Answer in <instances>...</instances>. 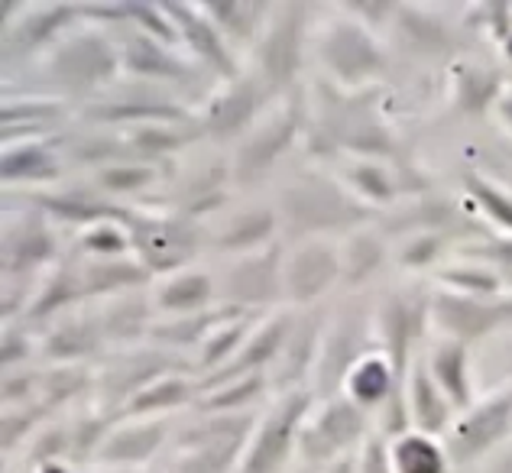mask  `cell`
<instances>
[{"instance_id":"cell-1","label":"cell","mask_w":512,"mask_h":473,"mask_svg":"<svg viewBox=\"0 0 512 473\" xmlns=\"http://www.w3.org/2000/svg\"><path fill=\"white\" fill-rule=\"evenodd\" d=\"M276 214L282 231L299 240H344L376 221V211L328 172H308L282 188Z\"/></svg>"},{"instance_id":"cell-2","label":"cell","mask_w":512,"mask_h":473,"mask_svg":"<svg viewBox=\"0 0 512 473\" xmlns=\"http://www.w3.org/2000/svg\"><path fill=\"white\" fill-rule=\"evenodd\" d=\"M315 59L325 81L341 91H370L386 75V49L373 33V23L354 10H334V17L315 33Z\"/></svg>"},{"instance_id":"cell-3","label":"cell","mask_w":512,"mask_h":473,"mask_svg":"<svg viewBox=\"0 0 512 473\" xmlns=\"http://www.w3.org/2000/svg\"><path fill=\"white\" fill-rule=\"evenodd\" d=\"M43 69L65 94H104L117 85V75H124L120 39L107 33V26L85 20L43 52Z\"/></svg>"},{"instance_id":"cell-4","label":"cell","mask_w":512,"mask_h":473,"mask_svg":"<svg viewBox=\"0 0 512 473\" xmlns=\"http://www.w3.org/2000/svg\"><path fill=\"white\" fill-rule=\"evenodd\" d=\"M308 26H312V7L305 4H276L263 26L260 39L250 49L253 75L263 81L273 98H286L295 88L305 65Z\"/></svg>"},{"instance_id":"cell-5","label":"cell","mask_w":512,"mask_h":473,"mask_svg":"<svg viewBox=\"0 0 512 473\" xmlns=\"http://www.w3.org/2000/svg\"><path fill=\"white\" fill-rule=\"evenodd\" d=\"M253 412L244 415H201L175 438L172 473H237L250 435Z\"/></svg>"},{"instance_id":"cell-6","label":"cell","mask_w":512,"mask_h":473,"mask_svg":"<svg viewBox=\"0 0 512 473\" xmlns=\"http://www.w3.org/2000/svg\"><path fill=\"white\" fill-rule=\"evenodd\" d=\"M373 415L363 412L347 396L318 399L299 431V461L302 470L321 473L325 467L357 454L363 441L373 435Z\"/></svg>"},{"instance_id":"cell-7","label":"cell","mask_w":512,"mask_h":473,"mask_svg":"<svg viewBox=\"0 0 512 473\" xmlns=\"http://www.w3.org/2000/svg\"><path fill=\"white\" fill-rule=\"evenodd\" d=\"M312 389L276 396V402L256 418V428L237 473H282L292 457H299V431L315 409Z\"/></svg>"},{"instance_id":"cell-8","label":"cell","mask_w":512,"mask_h":473,"mask_svg":"<svg viewBox=\"0 0 512 473\" xmlns=\"http://www.w3.org/2000/svg\"><path fill=\"white\" fill-rule=\"evenodd\" d=\"M308 114L305 107L292 104L286 98H279L273 111H266L244 140L237 143V153L227 169V179L234 185H256L266 179L269 169L286 156L295 140L305 133Z\"/></svg>"},{"instance_id":"cell-9","label":"cell","mask_w":512,"mask_h":473,"mask_svg":"<svg viewBox=\"0 0 512 473\" xmlns=\"http://www.w3.org/2000/svg\"><path fill=\"white\" fill-rule=\"evenodd\" d=\"M512 438V380L500 383L493 393L480 396L444 435L454 467H474L496 454Z\"/></svg>"},{"instance_id":"cell-10","label":"cell","mask_w":512,"mask_h":473,"mask_svg":"<svg viewBox=\"0 0 512 473\" xmlns=\"http://www.w3.org/2000/svg\"><path fill=\"white\" fill-rule=\"evenodd\" d=\"M133 256L153 279L192 266L201 250V231L195 221L175 211H133L130 221Z\"/></svg>"},{"instance_id":"cell-11","label":"cell","mask_w":512,"mask_h":473,"mask_svg":"<svg viewBox=\"0 0 512 473\" xmlns=\"http://www.w3.org/2000/svg\"><path fill=\"white\" fill-rule=\"evenodd\" d=\"M175 370H192L195 363H185L179 354L163 347H133V350H117V357L101 363L94 370V399H98L101 415H120L124 405L140 393L146 383L159 380V376L175 373Z\"/></svg>"},{"instance_id":"cell-12","label":"cell","mask_w":512,"mask_h":473,"mask_svg":"<svg viewBox=\"0 0 512 473\" xmlns=\"http://www.w3.org/2000/svg\"><path fill=\"white\" fill-rule=\"evenodd\" d=\"M428 328L435 337H451L467 347L487 341L490 334L512 328V295L470 299L444 289L428 292Z\"/></svg>"},{"instance_id":"cell-13","label":"cell","mask_w":512,"mask_h":473,"mask_svg":"<svg viewBox=\"0 0 512 473\" xmlns=\"http://www.w3.org/2000/svg\"><path fill=\"white\" fill-rule=\"evenodd\" d=\"M341 282L338 240H295L282 256V305L308 312Z\"/></svg>"},{"instance_id":"cell-14","label":"cell","mask_w":512,"mask_h":473,"mask_svg":"<svg viewBox=\"0 0 512 473\" xmlns=\"http://www.w3.org/2000/svg\"><path fill=\"white\" fill-rule=\"evenodd\" d=\"M282 256H286V250L276 240L273 247L231 260L218 286L221 305L240 308V312L250 315H269L273 308L276 312L286 308L282 305Z\"/></svg>"},{"instance_id":"cell-15","label":"cell","mask_w":512,"mask_h":473,"mask_svg":"<svg viewBox=\"0 0 512 473\" xmlns=\"http://www.w3.org/2000/svg\"><path fill=\"white\" fill-rule=\"evenodd\" d=\"M276 98L266 91V85L253 72H244L234 81H221L218 91L211 94L201 107L198 124L208 140H244L247 133L260 124V117L269 111Z\"/></svg>"},{"instance_id":"cell-16","label":"cell","mask_w":512,"mask_h":473,"mask_svg":"<svg viewBox=\"0 0 512 473\" xmlns=\"http://www.w3.org/2000/svg\"><path fill=\"white\" fill-rule=\"evenodd\" d=\"M4 279H39L59 260V237L52 231V218L39 208L7 211L4 218Z\"/></svg>"},{"instance_id":"cell-17","label":"cell","mask_w":512,"mask_h":473,"mask_svg":"<svg viewBox=\"0 0 512 473\" xmlns=\"http://www.w3.org/2000/svg\"><path fill=\"white\" fill-rule=\"evenodd\" d=\"M370 334H373V324H367L360 315L328 318L325 334H321L312 380H308V389L315 393V399H331L344 393V383L350 370H354V363L373 350Z\"/></svg>"},{"instance_id":"cell-18","label":"cell","mask_w":512,"mask_h":473,"mask_svg":"<svg viewBox=\"0 0 512 473\" xmlns=\"http://www.w3.org/2000/svg\"><path fill=\"white\" fill-rule=\"evenodd\" d=\"M425 331H431L428 328V292L425 295H402V292L389 295L373 318V334H376V341H380L386 360L393 363V373L402 389H406L415 357H422L415 347H419Z\"/></svg>"},{"instance_id":"cell-19","label":"cell","mask_w":512,"mask_h":473,"mask_svg":"<svg viewBox=\"0 0 512 473\" xmlns=\"http://www.w3.org/2000/svg\"><path fill=\"white\" fill-rule=\"evenodd\" d=\"M85 120L104 130H133L143 124H172V120H195L182 101H175L172 94L156 91V85L130 88L127 94H107L98 101H88Z\"/></svg>"},{"instance_id":"cell-20","label":"cell","mask_w":512,"mask_h":473,"mask_svg":"<svg viewBox=\"0 0 512 473\" xmlns=\"http://www.w3.org/2000/svg\"><path fill=\"white\" fill-rule=\"evenodd\" d=\"M169 418H114L101 448L94 451L91 467L137 473L166 448Z\"/></svg>"},{"instance_id":"cell-21","label":"cell","mask_w":512,"mask_h":473,"mask_svg":"<svg viewBox=\"0 0 512 473\" xmlns=\"http://www.w3.org/2000/svg\"><path fill=\"white\" fill-rule=\"evenodd\" d=\"M107 347L101 321L94 308H75V312L49 321L46 334L39 337V363L43 367H91Z\"/></svg>"},{"instance_id":"cell-22","label":"cell","mask_w":512,"mask_h":473,"mask_svg":"<svg viewBox=\"0 0 512 473\" xmlns=\"http://www.w3.org/2000/svg\"><path fill=\"white\" fill-rule=\"evenodd\" d=\"M325 324H328V318H325V312H318V308L295 312L286 344H282L276 363L269 367V389H276V396L308 389V380H312V370H315V360H318L321 334H325Z\"/></svg>"},{"instance_id":"cell-23","label":"cell","mask_w":512,"mask_h":473,"mask_svg":"<svg viewBox=\"0 0 512 473\" xmlns=\"http://www.w3.org/2000/svg\"><path fill=\"white\" fill-rule=\"evenodd\" d=\"M120 65L124 75L140 81V85H163V81H192L198 75L195 62L175 52L172 43L156 39L143 30L124 26L120 36Z\"/></svg>"},{"instance_id":"cell-24","label":"cell","mask_w":512,"mask_h":473,"mask_svg":"<svg viewBox=\"0 0 512 473\" xmlns=\"http://www.w3.org/2000/svg\"><path fill=\"white\" fill-rule=\"evenodd\" d=\"M166 7L169 17L175 20V30H179V43L182 49L192 52V59H198L221 81H234L244 75L237 52L221 36L218 26L211 23L208 13L201 10V4H166Z\"/></svg>"},{"instance_id":"cell-25","label":"cell","mask_w":512,"mask_h":473,"mask_svg":"<svg viewBox=\"0 0 512 473\" xmlns=\"http://www.w3.org/2000/svg\"><path fill=\"white\" fill-rule=\"evenodd\" d=\"M150 302L156 318L198 315L218 305V286H214L211 273H205V269L185 266L150 282Z\"/></svg>"},{"instance_id":"cell-26","label":"cell","mask_w":512,"mask_h":473,"mask_svg":"<svg viewBox=\"0 0 512 473\" xmlns=\"http://www.w3.org/2000/svg\"><path fill=\"white\" fill-rule=\"evenodd\" d=\"M78 23H85V4H30L20 20L7 23L4 39L13 36V46L30 56L52 49Z\"/></svg>"},{"instance_id":"cell-27","label":"cell","mask_w":512,"mask_h":473,"mask_svg":"<svg viewBox=\"0 0 512 473\" xmlns=\"http://www.w3.org/2000/svg\"><path fill=\"white\" fill-rule=\"evenodd\" d=\"M94 312H98L107 347H117V350H133L143 341H150V331L156 324L150 289L127 292V295H117V299L98 302Z\"/></svg>"},{"instance_id":"cell-28","label":"cell","mask_w":512,"mask_h":473,"mask_svg":"<svg viewBox=\"0 0 512 473\" xmlns=\"http://www.w3.org/2000/svg\"><path fill=\"white\" fill-rule=\"evenodd\" d=\"M78 305H85L82 266H78V256H69V260H59L56 266H49L46 273L39 276L33 302H30V308H26V315L20 321L23 324L56 321L62 315L75 312Z\"/></svg>"},{"instance_id":"cell-29","label":"cell","mask_w":512,"mask_h":473,"mask_svg":"<svg viewBox=\"0 0 512 473\" xmlns=\"http://www.w3.org/2000/svg\"><path fill=\"white\" fill-rule=\"evenodd\" d=\"M65 172V153L52 137L36 140H17L4 143V156H0V175L4 185H52L59 182Z\"/></svg>"},{"instance_id":"cell-30","label":"cell","mask_w":512,"mask_h":473,"mask_svg":"<svg viewBox=\"0 0 512 473\" xmlns=\"http://www.w3.org/2000/svg\"><path fill=\"white\" fill-rule=\"evenodd\" d=\"M82 266V286H85V302H107L117 295L150 289L153 276L146 273V266L137 256H78Z\"/></svg>"},{"instance_id":"cell-31","label":"cell","mask_w":512,"mask_h":473,"mask_svg":"<svg viewBox=\"0 0 512 473\" xmlns=\"http://www.w3.org/2000/svg\"><path fill=\"white\" fill-rule=\"evenodd\" d=\"M425 367L438 389L451 399L457 415L467 412L477 402L474 376H470V347L451 337H431V347L425 350Z\"/></svg>"},{"instance_id":"cell-32","label":"cell","mask_w":512,"mask_h":473,"mask_svg":"<svg viewBox=\"0 0 512 473\" xmlns=\"http://www.w3.org/2000/svg\"><path fill=\"white\" fill-rule=\"evenodd\" d=\"M406 409H409L412 431H422V435H431V438H444L451 431V425L457 422V409L438 389V383L431 380L425 357H415L412 370H409Z\"/></svg>"},{"instance_id":"cell-33","label":"cell","mask_w":512,"mask_h":473,"mask_svg":"<svg viewBox=\"0 0 512 473\" xmlns=\"http://www.w3.org/2000/svg\"><path fill=\"white\" fill-rule=\"evenodd\" d=\"M276 231H282L276 208L253 205V208L231 214V218H227L218 231H214L211 247L221 250L224 256H231V260H237V256H247V253L273 247Z\"/></svg>"},{"instance_id":"cell-34","label":"cell","mask_w":512,"mask_h":473,"mask_svg":"<svg viewBox=\"0 0 512 473\" xmlns=\"http://www.w3.org/2000/svg\"><path fill=\"white\" fill-rule=\"evenodd\" d=\"M198 396H201V376L192 370H175V373L159 376L153 383H146L140 393L124 405V412L117 418H169V412L195 405Z\"/></svg>"},{"instance_id":"cell-35","label":"cell","mask_w":512,"mask_h":473,"mask_svg":"<svg viewBox=\"0 0 512 473\" xmlns=\"http://www.w3.org/2000/svg\"><path fill=\"white\" fill-rule=\"evenodd\" d=\"M120 137H124L133 159L156 166L159 159H169L175 153L188 150V146L198 143L205 133H201V124L195 117V120H172V124H143L133 130H120Z\"/></svg>"},{"instance_id":"cell-36","label":"cell","mask_w":512,"mask_h":473,"mask_svg":"<svg viewBox=\"0 0 512 473\" xmlns=\"http://www.w3.org/2000/svg\"><path fill=\"white\" fill-rule=\"evenodd\" d=\"M69 114V101L62 98H23L4 101V143L52 137V127Z\"/></svg>"},{"instance_id":"cell-37","label":"cell","mask_w":512,"mask_h":473,"mask_svg":"<svg viewBox=\"0 0 512 473\" xmlns=\"http://www.w3.org/2000/svg\"><path fill=\"white\" fill-rule=\"evenodd\" d=\"M231 315H240V308L231 305H214L208 312L198 315H182V318H156L153 331H150V344L163 347V350H198L201 341L218 328L221 321H227ZM250 315V312H247Z\"/></svg>"},{"instance_id":"cell-38","label":"cell","mask_w":512,"mask_h":473,"mask_svg":"<svg viewBox=\"0 0 512 473\" xmlns=\"http://www.w3.org/2000/svg\"><path fill=\"white\" fill-rule=\"evenodd\" d=\"M386 454H389V467L393 473H451L454 461L448 448H444V438H431L422 431H406L399 438L386 441Z\"/></svg>"},{"instance_id":"cell-39","label":"cell","mask_w":512,"mask_h":473,"mask_svg":"<svg viewBox=\"0 0 512 473\" xmlns=\"http://www.w3.org/2000/svg\"><path fill=\"white\" fill-rule=\"evenodd\" d=\"M341 247V286L344 289H363L367 282L380 273L389 247L380 237V231L373 227H363V231H354L350 237L338 240Z\"/></svg>"},{"instance_id":"cell-40","label":"cell","mask_w":512,"mask_h":473,"mask_svg":"<svg viewBox=\"0 0 512 473\" xmlns=\"http://www.w3.org/2000/svg\"><path fill=\"white\" fill-rule=\"evenodd\" d=\"M276 4H253V0H221V4H201L211 23L218 26L221 36L231 43V49L250 46L260 39L263 26Z\"/></svg>"},{"instance_id":"cell-41","label":"cell","mask_w":512,"mask_h":473,"mask_svg":"<svg viewBox=\"0 0 512 473\" xmlns=\"http://www.w3.org/2000/svg\"><path fill=\"white\" fill-rule=\"evenodd\" d=\"M260 318L263 315L240 312V315H231L227 321H221L218 328H214L205 341H201V347L195 350V373L211 376V373L224 370L227 363L240 354V347L247 344V337H250V331L256 328V321H260Z\"/></svg>"},{"instance_id":"cell-42","label":"cell","mask_w":512,"mask_h":473,"mask_svg":"<svg viewBox=\"0 0 512 473\" xmlns=\"http://www.w3.org/2000/svg\"><path fill=\"white\" fill-rule=\"evenodd\" d=\"M506 88L509 85H503L500 75L483 69L477 62H461V65H454V72H451V98L461 114L493 111Z\"/></svg>"},{"instance_id":"cell-43","label":"cell","mask_w":512,"mask_h":473,"mask_svg":"<svg viewBox=\"0 0 512 473\" xmlns=\"http://www.w3.org/2000/svg\"><path fill=\"white\" fill-rule=\"evenodd\" d=\"M464 198L500 237H512V188L500 185L483 172H464Z\"/></svg>"},{"instance_id":"cell-44","label":"cell","mask_w":512,"mask_h":473,"mask_svg":"<svg viewBox=\"0 0 512 473\" xmlns=\"http://www.w3.org/2000/svg\"><path fill=\"white\" fill-rule=\"evenodd\" d=\"M435 289L454 292V295H470V299H493V295H506L503 279L493 273L487 263L467 260V256H451L438 273H435Z\"/></svg>"},{"instance_id":"cell-45","label":"cell","mask_w":512,"mask_h":473,"mask_svg":"<svg viewBox=\"0 0 512 473\" xmlns=\"http://www.w3.org/2000/svg\"><path fill=\"white\" fill-rule=\"evenodd\" d=\"M266 389H269V373L237 376V380L201 389L195 409L201 415H244V412H250V405L260 399Z\"/></svg>"},{"instance_id":"cell-46","label":"cell","mask_w":512,"mask_h":473,"mask_svg":"<svg viewBox=\"0 0 512 473\" xmlns=\"http://www.w3.org/2000/svg\"><path fill=\"white\" fill-rule=\"evenodd\" d=\"M156 179H159V169L150 166V162L124 159L107 169L91 172V188L101 198H124V195H137L143 188H150Z\"/></svg>"},{"instance_id":"cell-47","label":"cell","mask_w":512,"mask_h":473,"mask_svg":"<svg viewBox=\"0 0 512 473\" xmlns=\"http://www.w3.org/2000/svg\"><path fill=\"white\" fill-rule=\"evenodd\" d=\"M457 250L451 243V234H409L402 240V247L396 250V266L406 269V273H438V269L448 263L444 253Z\"/></svg>"},{"instance_id":"cell-48","label":"cell","mask_w":512,"mask_h":473,"mask_svg":"<svg viewBox=\"0 0 512 473\" xmlns=\"http://www.w3.org/2000/svg\"><path fill=\"white\" fill-rule=\"evenodd\" d=\"M56 415L52 405H46L43 399L30 402V405H17V409H4V418H0V435H4V454L20 451L26 441L33 444V438L49 425V418Z\"/></svg>"},{"instance_id":"cell-49","label":"cell","mask_w":512,"mask_h":473,"mask_svg":"<svg viewBox=\"0 0 512 473\" xmlns=\"http://www.w3.org/2000/svg\"><path fill=\"white\" fill-rule=\"evenodd\" d=\"M393 17H399V33L406 43L419 52H438L451 46V33L438 17H431L422 7H393Z\"/></svg>"},{"instance_id":"cell-50","label":"cell","mask_w":512,"mask_h":473,"mask_svg":"<svg viewBox=\"0 0 512 473\" xmlns=\"http://www.w3.org/2000/svg\"><path fill=\"white\" fill-rule=\"evenodd\" d=\"M78 256H130L133 240H130V224L127 221H98L75 234Z\"/></svg>"},{"instance_id":"cell-51","label":"cell","mask_w":512,"mask_h":473,"mask_svg":"<svg viewBox=\"0 0 512 473\" xmlns=\"http://www.w3.org/2000/svg\"><path fill=\"white\" fill-rule=\"evenodd\" d=\"M454 253L467 256V260L487 263L493 273L503 279V286H512V237L490 234V237H480L470 243H457Z\"/></svg>"},{"instance_id":"cell-52","label":"cell","mask_w":512,"mask_h":473,"mask_svg":"<svg viewBox=\"0 0 512 473\" xmlns=\"http://www.w3.org/2000/svg\"><path fill=\"white\" fill-rule=\"evenodd\" d=\"M0 360H4V373L20 370V367H33V363H39V337H33L30 331H26L23 321L4 324Z\"/></svg>"},{"instance_id":"cell-53","label":"cell","mask_w":512,"mask_h":473,"mask_svg":"<svg viewBox=\"0 0 512 473\" xmlns=\"http://www.w3.org/2000/svg\"><path fill=\"white\" fill-rule=\"evenodd\" d=\"M357 473H393V467H389V454H386V438L376 435V431L357 451Z\"/></svg>"},{"instance_id":"cell-54","label":"cell","mask_w":512,"mask_h":473,"mask_svg":"<svg viewBox=\"0 0 512 473\" xmlns=\"http://www.w3.org/2000/svg\"><path fill=\"white\" fill-rule=\"evenodd\" d=\"M493 117L500 120V127H503V130L509 133V137H512V85L503 91V98L496 101V107H493Z\"/></svg>"},{"instance_id":"cell-55","label":"cell","mask_w":512,"mask_h":473,"mask_svg":"<svg viewBox=\"0 0 512 473\" xmlns=\"http://www.w3.org/2000/svg\"><path fill=\"white\" fill-rule=\"evenodd\" d=\"M321 473H357V454H350V457H344V461L325 467Z\"/></svg>"},{"instance_id":"cell-56","label":"cell","mask_w":512,"mask_h":473,"mask_svg":"<svg viewBox=\"0 0 512 473\" xmlns=\"http://www.w3.org/2000/svg\"><path fill=\"white\" fill-rule=\"evenodd\" d=\"M36 473H78L69 461H49V464H39Z\"/></svg>"},{"instance_id":"cell-57","label":"cell","mask_w":512,"mask_h":473,"mask_svg":"<svg viewBox=\"0 0 512 473\" xmlns=\"http://www.w3.org/2000/svg\"><path fill=\"white\" fill-rule=\"evenodd\" d=\"M487 473H512V454H503L500 461H493L487 467Z\"/></svg>"},{"instance_id":"cell-58","label":"cell","mask_w":512,"mask_h":473,"mask_svg":"<svg viewBox=\"0 0 512 473\" xmlns=\"http://www.w3.org/2000/svg\"><path fill=\"white\" fill-rule=\"evenodd\" d=\"M78 473H120V470H107V467H85V470H78Z\"/></svg>"},{"instance_id":"cell-59","label":"cell","mask_w":512,"mask_h":473,"mask_svg":"<svg viewBox=\"0 0 512 473\" xmlns=\"http://www.w3.org/2000/svg\"><path fill=\"white\" fill-rule=\"evenodd\" d=\"M299 473H312V470H299Z\"/></svg>"}]
</instances>
